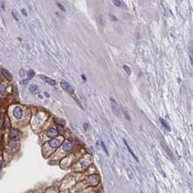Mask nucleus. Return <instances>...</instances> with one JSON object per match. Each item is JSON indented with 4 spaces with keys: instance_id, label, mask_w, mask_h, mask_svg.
<instances>
[{
    "instance_id": "f257e3e1",
    "label": "nucleus",
    "mask_w": 193,
    "mask_h": 193,
    "mask_svg": "<svg viewBox=\"0 0 193 193\" xmlns=\"http://www.w3.org/2000/svg\"><path fill=\"white\" fill-rule=\"evenodd\" d=\"M61 86L62 87L63 90H65L67 93H69V94H72L74 92H75V89L73 88V86L70 85V83L66 82V81H64V80H62V82H61Z\"/></svg>"
},
{
    "instance_id": "f03ea898",
    "label": "nucleus",
    "mask_w": 193,
    "mask_h": 193,
    "mask_svg": "<svg viewBox=\"0 0 193 193\" xmlns=\"http://www.w3.org/2000/svg\"><path fill=\"white\" fill-rule=\"evenodd\" d=\"M73 147H74L73 142L70 141V140H68L65 142L64 143H63V145H62V149H63V150H64L65 152H69L73 149Z\"/></svg>"
},
{
    "instance_id": "7ed1b4c3",
    "label": "nucleus",
    "mask_w": 193,
    "mask_h": 193,
    "mask_svg": "<svg viewBox=\"0 0 193 193\" xmlns=\"http://www.w3.org/2000/svg\"><path fill=\"white\" fill-rule=\"evenodd\" d=\"M13 114L15 118L20 119V118L22 117V109H21V107H15V108L13 109Z\"/></svg>"
},
{
    "instance_id": "20e7f679",
    "label": "nucleus",
    "mask_w": 193,
    "mask_h": 193,
    "mask_svg": "<svg viewBox=\"0 0 193 193\" xmlns=\"http://www.w3.org/2000/svg\"><path fill=\"white\" fill-rule=\"evenodd\" d=\"M46 135L48 137L54 139V137H56V136L58 135V133H57V130H56L55 128L52 127V128L48 129V131L46 132Z\"/></svg>"
},
{
    "instance_id": "39448f33",
    "label": "nucleus",
    "mask_w": 193,
    "mask_h": 193,
    "mask_svg": "<svg viewBox=\"0 0 193 193\" xmlns=\"http://www.w3.org/2000/svg\"><path fill=\"white\" fill-rule=\"evenodd\" d=\"M40 77L44 80L45 82H46L47 84H49V85H56V81L54 80V79L50 78V77L45 76V75H40Z\"/></svg>"
},
{
    "instance_id": "423d86ee",
    "label": "nucleus",
    "mask_w": 193,
    "mask_h": 193,
    "mask_svg": "<svg viewBox=\"0 0 193 193\" xmlns=\"http://www.w3.org/2000/svg\"><path fill=\"white\" fill-rule=\"evenodd\" d=\"M60 141L58 139H53V140H51L49 142V146L52 148V149H56V148H58L60 146Z\"/></svg>"
},
{
    "instance_id": "0eeeda50",
    "label": "nucleus",
    "mask_w": 193,
    "mask_h": 193,
    "mask_svg": "<svg viewBox=\"0 0 193 193\" xmlns=\"http://www.w3.org/2000/svg\"><path fill=\"white\" fill-rule=\"evenodd\" d=\"M18 135H19L18 130H16V129H12V130L10 131V135H9V136H10V138H11V140H15V139L17 138Z\"/></svg>"
},
{
    "instance_id": "6e6552de",
    "label": "nucleus",
    "mask_w": 193,
    "mask_h": 193,
    "mask_svg": "<svg viewBox=\"0 0 193 193\" xmlns=\"http://www.w3.org/2000/svg\"><path fill=\"white\" fill-rule=\"evenodd\" d=\"M1 72H2V73H3V75L5 77H6V78L8 79V80H11V79L13 78V77H12V74L10 73V72H9L8 70H6V69H1Z\"/></svg>"
},
{
    "instance_id": "1a4fd4ad",
    "label": "nucleus",
    "mask_w": 193,
    "mask_h": 193,
    "mask_svg": "<svg viewBox=\"0 0 193 193\" xmlns=\"http://www.w3.org/2000/svg\"><path fill=\"white\" fill-rule=\"evenodd\" d=\"M29 90H30V92L32 93V94H38L39 92H40V90H39V88H38V86H37L36 85H30V87H29Z\"/></svg>"
},
{
    "instance_id": "9d476101",
    "label": "nucleus",
    "mask_w": 193,
    "mask_h": 193,
    "mask_svg": "<svg viewBox=\"0 0 193 193\" xmlns=\"http://www.w3.org/2000/svg\"><path fill=\"white\" fill-rule=\"evenodd\" d=\"M161 144H162V146H163V148H164L165 151H166L167 154H168V156H169L170 158H173V153H172V151L170 150L169 148H168V146H167V145H166V144H165V142H162Z\"/></svg>"
},
{
    "instance_id": "9b49d317",
    "label": "nucleus",
    "mask_w": 193,
    "mask_h": 193,
    "mask_svg": "<svg viewBox=\"0 0 193 193\" xmlns=\"http://www.w3.org/2000/svg\"><path fill=\"white\" fill-rule=\"evenodd\" d=\"M124 142H125V144H126V148H127V149H128V151L130 152V153H131L132 154V156H133V157H134V158H135V159L136 161H138V158H137V157H136V156H135V153H134V151H133V150H132L131 149V148H130V147H129V145H128V143H127V142H126V140H125V139H124Z\"/></svg>"
},
{
    "instance_id": "f8f14e48",
    "label": "nucleus",
    "mask_w": 193,
    "mask_h": 193,
    "mask_svg": "<svg viewBox=\"0 0 193 193\" xmlns=\"http://www.w3.org/2000/svg\"><path fill=\"white\" fill-rule=\"evenodd\" d=\"M159 121H160V123L162 124V126H164V127L167 129V130H168V131H170V130H171V129H170L169 125H168V124H167V122H166V121H165V120L162 118V117H160V118H159Z\"/></svg>"
},
{
    "instance_id": "ddd939ff",
    "label": "nucleus",
    "mask_w": 193,
    "mask_h": 193,
    "mask_svg": "<svg viewBox=\"0 0 193 193\" xmlns=\"http://www.w3.org/2000/svg\"><path fill=\"white\" fill-rule=\"evenodd\" d=\"M54 122L56 124H58L60 126H63L65 125V121L63 119H61V118H58V117H55L54 118Z\"/></svg>"
},
{
    "instance_id": "4468645a",
    "label": "nucleus",
    "mask_w": 193,
    "mask_h": 193,
    "mask_svg": "<svg viewBox=\"0 0 193 193\" xmlns=\"http://www.w3.org/2000/svg\"><path fill=\"white\" fill-rule=\"evenodd\" d=\"M8 147L10 149H13L16 147V141L15 140H10L8 142Z\"/></svg>"
},
{
    "instance_id": "2eb2a0df",
    "label": "nucleus",
    "mask_w": 193,
    "mask_h": 193,
    "mask_svg": "<svg viewBox=\"0 0 193 193\" xmlns=\"http://www.w3.org/2000/svg\"><path fill=\"white\" fill-rule=\"evenodd\" d=\"M28 79H31L33 77L35 76V72H34V70H29V71H28Z\"/></svg>"
},
{
    "instance_id": "dca6fc26",
    "label": "nucleus",
    "mask_w": 193,
    "mask_h": 193,
    "mask_svg": "<svg viewBox=\"0 0 193 193\" xmlns=\"http://www.w3.org/2000/svg\"><path fill=\"white\" fill-rule=\"evenodd\" d=\"M124 70H126V73H127V75H128V76H130V75H131V70H130V68L128 67V66H127V65H124Z\"/></svg>"
},
{
    "instance_id": "f3484780",
    "label": "nucleus",
    "mask_w": 193,
    "mask_h": 193,
    "mask_svg": "<svg viewBox=\"0 0 193 193\" xmlns=\"http://www.w3.org/2000/svg\"><path fill=\"white\" fill-rule=\"evenodd\" d=\"M56 130H57V133H58V134L63 135V134H64V130H63V128H62V126H58V128L56 129Z\"/></svg>"
},
{
    "instance_id": "a211bd4d",
    "label": "nucleus",
    "mask_w": 193,
    "mask_h": 193,
    "mask_svg": "<svg viewBox=\"0 0 193 193\" xmlns=\"http://www.w3.org/2000/svg\"><path fill=\"white\" fill-rule=\"evenodd\" d=\"M113 3L115 4V6H118V7H120V6H121V5H122V2H121V1H119V0H114V1H113Z\"/></svg>"
},
{
    "instance_id": "6ab92c4d",
    "label": "nucleus",
    "mask_w": 193,
    "mask_h": 193,
    "mask_svg": "<svg viewBox=\"0 0 193 193\" xmlns=\"http://www.w3.org/2000/svg\"><path fill=\"white\" fill-rule=\"evenodd\" d=\"M57 6H58V7L60 9H61V10H62V11H63V12H65V8H64V6H62V4H60V3H57Z\"/></svg>"
},
{
    "instance_id": "aec40b11",
    "label": "nucleus",
    "mask_w": 193,
    "mask_h": 193,
    "mask_svg": "<svg viewBox=\"0 0 193 193\" xmlns=\"http://www.w3.org/2000/svg\"><path fill=\"white\" fill-rule=\"evenodd\" d=\"M124 114H125V116H126V117L127 118V119L130 120V117H129L128 113H127V111H126V109H124Z\"/></svg>"
},
{
    "instance_id": "412c9836",
    "label": "nucleus",
    "mask_w": 193,
    "mask_h": 193,
    "mask_svg": "<svg viewBox=\"0 0 193 193\" xmlns=\"http://www.w3.org/2000/svg\"><path fill=\"white\" fill-rule=\"evenodd\" d=\"M102 146H103V149H104V150H105L106 154H109V152H108V150H107V149H106V146H105V144L103 143V142H102Z\"/></svg>"
},
{
    "instance_id": "4be33fe9",
    "label": "nucleus",
    "mask_w": 193,
    "mask_h": 193,
    "mask_svg": "<svg viewBox=\"0 0 193 193\" xmlns=\"http://www.w3.org/2000/svg\"><path fill=\"white\" fill-rule=\"evenodd\" d=\"M5 89H6V88L4 87V86H2V88H1V92H2V94H4V93H6V90H5Z\"/></svg>"
},
{
    "instance_id": "5701e85b",
    "label": "nucleus",
    "mask_w": 193,
    "mask_h": 193,
    "mask_svg": "<svg viewBox=\"0 0 193 193\" xmlns=\"http://www.w3.org/2000/svg\"><path fill=\"white\" fill-rule=\"evenodd\" d=\"M28 81H29V79H26V80H22V81H21V84H27V82H28Z\"/></svg>"
},
{
    "instance_id": "b1692460",
    "label": "nucleus",
    "mask_w": 193,
    "mask_h": 193,
    "mask_svg": "<svg viewBox=\"0 0 193 193\" xmlns=\"http://www.w3.org/2000/svg\"><path fill=\"white\" fill-rule=\"evenodd\" d=\"M20 74H21V77L24 76V71H23V70H21V71H20Z\"/></svg>"
},
{
    "instance_id": "393cba45",
    "label": "nucleus",
    "mask_w": 193,
    "mask_h": 193,
    "mask_svg": "<svg viewBox=\"0 0 193 193\" xmlns=\"http://www.w3.org/2000/svg\"><path fill=\"white\" fill-rule=\"evenodd\" d=\"M2 167H3V161L0 159V169L2 168Z\"/></svg>"
},
{
    "instance_id": "a878e982",
    "label": "nucleus",
    "mask_w": 193,
    "mask_h": 193,
    "mask_svg": "<svg viewBox=\"0 0 193 193\" xmlns=\"http://www.w3.org/2000/svg\"><path fill=\"white\" fill-rule=\"evenodd\" d=\"M2 126H3V119H0V128Z\"/></svg>"
},
{
    "instance_id": "bb28decb",
    "label": "nucleus",
    "mask_w": 193,
    "mask_h": 193,
    "mask_svg": "<svg viewBox=\"0 0 193 193\" xmlns=\"http://www.w3.org/2000/svg\"><path fill=\"white\" fill-rule=\"evenodd\" d=\"M22 13H23L24 15H27V13H26V11H25V9H22Z\"/></svg>"
},
{
    "instance_id": "cd10ccee",
    "label": "nucleus",
    "mask_w": 193,
    "mask_h": 193,
    "mask_svg": "<svg viewBox=\"0 0 193 193\" xmlns=\"http://www.w3.org/2000/svg\"><path fill=\"white\" fill-rule=\"evenodd\" d=\"M84 127H85V129L87 128V124H85V125H84Z\"/></svg>"
},
{
    "instance_id": "c85d7f7f",
    "label": "nucleus",
    "mask_w": 193,
    "mask_h": 193,
    "mask_svg": "<svg viewBox=\"0 0 193 193\" xmlns=\"http://www.w3.org/2000/svg\"><path fill=\"white\" fill-rule=\"evenodd\" d=\"M82 77H83V79H84V80H86V78H85V75H82Z\"/></svg>"
},
{
    "instance_id": "c756f323",
    "label": "nucleus",
    "mask_w": 193,
    "mask_h": 193,
    "mask_svg": "<svg viewBox=\"0 0 193 193\" xmlns=\"http://www.w3.org/2000/svg\"><path fill=\"white\" fill-rule=\"evenodd\" d=\"M1 102H2V97L0 96V103H1Z\"/></svg>"
}]
</instances>
